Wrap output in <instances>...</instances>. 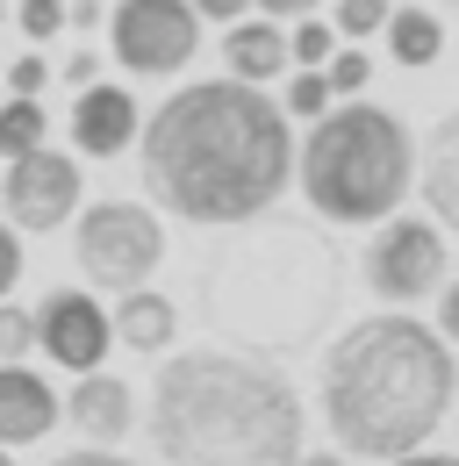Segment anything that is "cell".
Returning <instances> with one entry per match:
<instances>
[{"mask_svg": "<svg viewBox=\"0 0 459 466\" xmlns=\"http://www.w3.org/2000/svg\"><path fill=\"white\" fill-rule=\"evenodd\" d=\"M36 351L57 359L65 373H94L101 359L115 351V330H108V309L79 288H57L36 301Z\"/></svg>", "mask_w": 459, "mask_h": 466, "instance_id": "obj_10", "label": "cell"}, {"mask_svg": "<svg viewBox=\"0 0 459 466\" xmlns=\"http://www.w3.org/2000/svg\"><path fill=\"white\" fill-rule=\"evenodd\" d=\"M51 466H129V460L108 452V445H79V452H65V460H51Z\"/></svg>", "mask_w": 459, "mask_h": 466, "instance_id": "obj_32", "label": "cell"}, {"mask_svg": "<svg viewBox=\"0 0 459 466\" xmlns=\"http://www.w3.org/2000/svg\"><path fill=\"white\" fill-rule=\"evenodd\" d=\"M108 330H115V345H122V351H172V338H179V309H172L166 294H151V288H129L122 301H115Z\"/></svg>", "mask_w": 459, "mask_h": 466, "instance_id": "obj_16", "label": "cell"}, {"mask_svg": "<svg viewBox=\"0 0 459 466\" xmlns=\"http://www.w3.org/2000/svg\"><path fill=\"white\" fill-rule=\"evenodd\" d=\"M223 65H230V79H244V86L280 79V72H287V29L273 22V15H244V22H230V29H223Z\"/></svg>", "mask_w": 459, "mask_h": 466, "instance_id": "obj_15", "label": "cell"}, {"mask_svg": "<svg viewBox=\"0 0 459 466\" xmlns=\"http://www.w3.org/2000/svg\"><path fill=\"white\" fill-rule=\"evenodd\" d=\"M388 22V0H338V15H331V29H338L344 44H359V36H373Z\"/></svg>", "mask_w": 459, "mask_h": 466, "instance_id": "obj_24", "label": "cell"}, {"mask_svg": "<svg viewBox=\"0 0 459 466\" xmlns=\"http://www.w3.org/2000/svg\"><path fill=\"white\" fill-rule=\"evenodd\" d=\"M416 187H423V201H431V223H438V230H459V101L431 122L423 158H416Z\"/></svg>", "mask_w": 459, "mask_h": 466, "instance_id": "obj_14", "label": "cell"}, {"mask_svg": "<svg viewBox=\"0 0 459 466\" xmlns=\"http://www.w3.org/2000/svg\"><path fill=\"white\" fill-rule=\"evenodd\" d=\"M7 15L22 22V36H29V44H51L57 29H65V0H15Z\"/></svg>", "mask_w": 459, "mask_h": 466, "instance_id": "obj_23", "label": "cell"}, {"mask_svg": "<svg viewBox=\"0 0 459 466\" xmlns=\"http://www.w3.org/2000/svg\"><path fill=\"white\" fill-rule=\"evenodd\" d=\"M7 7H15V0H0V22H7Z\"/></svg>", "mask_w": 459, "mask_h": 466, "instance_id": "obj_35", "label": "cell"}, {"mask_svg": "<svg viewBox=\"0 0 459 466\" xmlns=\"http://www.w3.org/2000/svg\"><path fill=\"white\" fill-rule=\"evenodd\" d=\"M65 129H72V151H79V158H115V151H129V144H137L144 116H137L129 86L94 79V86H79V94H72V116H65Z\"/></svg>", "mask_w": 459, "mask_h": 466, "instance_id": "obj_11", "label": "cell"}, {"mask_svg": "<svg viewBox=\"0 0 459 466\" xmlns=\"http://www.w3.org/2000/svg\"><path fill=\"white\" fill-rule=\"evenodd\" d=\"M51 79H65L72 94H79V86H94V79H101V51H94V44H79L65 65H51Z\"/></svg>", "mask_w": 459, "mask_h": 466, "instance_id": "obj_26", "label": "cell"}, {"mask_svg": "<svg viewBox=\"0 0 459 466\" xmlns=\"http://www.w3.org/2000/svg\"><path fill=\"white\" fill-rule=\"evenodd\" d=\"M115 65L137 79H166L201 51V15L194 0H115L108 7Z\"/></svg>", "mask_w": 459, "mask_h": 466, "instance_id": "obj_7", "label": "cell"}, {"mask_svg": "<svg viewBox=\"0 0 459 466\" xmlns=\"http://www.w3.org/2000/svg\"><path fill=\"white\" fill-rule=\"evenodd\" d=\"M101 22H108V7H101V0H65V29H79V36H94Z\"/></svg>", "mask_w": 459, "mask_h": 466, "instance_id": "obj_28", "label": "cell"}, {"mask_svg": "<svg viewBox=\"0 0 459 466\" xmlns=\"http://www.w3.org/2000/svg\"><path fill=\"white\" fill-rule=\"evenodd\" d=\"M323 79H331V101H352V94H366V79H373V58L359 51V44H344L323 58Z\"/></svg>", "mask_w": 459, "mask_h": 466, "instance_id": "obj_20", "label": "cell"}, {"mask_svg": "<svg viewBox=\"0 0 459 466\" xmlns=\"http://www.w3.org/2000/svg\"><path fill=\"white\" fill-rule=\"evenodd\" d=\"M438 7H459V0H438Z\"/></svg>", "mask_w": 459, "mask_h": 466, "instance_id": "obj_37", "label": "cell"}, {"mask_svg": "<svg viewBox=\"0 0 459 466\" xmlns=\"http://www.w3.org/2000/svg\"><path fill=\"white\" fill-rule=\"evenodd\" d=\"M259 15H273V22H301V15H316L323 0H251Z\"/></svg>", "mask_w": 459, "mask_h": 466, "instance_id": "obj_31", "label": "cell"}, {"mask_svg": "<svg viewBox=\"0 0 459 466\" xmlns=\"http://www.w3.org/2000/svg\"><path fill=\"white\" fill-rule=\"evenodd\" d=\"M294 179L287 108L244 79H194L144 122V194L201 230H237L273 216Z\"/></svg>", "mask_w": 459, "mask_h": 466, "instance_id": "obj_1", "label": "cell"}, {"mask_svg": "<svg viewBox=\"0 0 459 466\" xmlns=\"http://www.w3.org/2000/svg\"><path fill=\"white\" fill-rule=\"evenodd\" d=\"M388 466H459L453 452H402V460H388Z\"/></svg>", "mask_w": 459, "mask_h": 466, "instance_id": "obj_33", "label": "cell"}, {"mask_svg": "<svg viewBox=\"0 0 459 466\" xmlns=\"http://www.w3.org/2000/svg\"><path fill=\"white\" fill-rule=\"evenodd\" d=\"M72 258H79V273L94 288H108V294L151 288V273L166 258V223L144 201H94L72 223Z\"/></svg>", "mask_w": 459, "mask_h": 466, "instance_id": "obj_6", "label": "cell"}, {"mask_svg": "<svg viewBox=\"0 0 459 466\" xmlns=\"http://www.w3.org/2000/svg\"><path fill=\"white\" fill-rule=\"evenodd\" d=\"M201 316L251 359L273 351H309L344 301V258L316 223H237V237H216L201 273Z\"/></svg>", "mask_w": 459, "mask_h": 466, "instance_id": "obj_2", "label": "cell"}, {"mask_svg": "<svg viewBox=\"0 0 459 466\" xmlns=\"http://www.w3.org/2000/svg\"><path fill=\"white\" fill-rule=\"evenodd\" d=\"M0 208H7V223H15V230H29V237L72 223V216H79V158H65V151H51V144H36V151L7 158Z\"/></svg>", "mask_w": 459, "mask_h": 466, "instance_id": "obj_9", "label": "cell"}, {"mask_svg": "<svg viewBox=\"0 0 459 466\" xmlns=\"http://www.w3.org/2000/svg\"><path fill=\"white\" fill-rule=\"evenodd\" d=\"M29 345H36V309H15V301H0V366H15Z\"/></svg>", "mask_w": 459, "mask_h": 466, "instance_id": "obj_22", "label": "cell"}, {"mask_svg": "<svg viewBox=\"0 0 459 466\" xmlns=\"http://www.w3.org/2000/svg\"><path fill=\"white\" fill-rule=\"evenodd\" d=\"M331 51H338V29H331V22L301 15V22L287 29V65H323Z\"/></svg>", "mask_w": 459, "mask_h": 466, "instance_id": "obj_21", "label": "cell"}, {"mask_svg": "<svg viewBox=\"0 0 459 466\" xmlns=\"http://www.w3.org/2000/svg\"><path fill=\"white\" fill-rule=\"evenodd\" d=\"M57 431V395L44 373H29L22 359L15 366H0V445L15 452V445H36V438H51Z\"/></svg>", "mask_w": 459, "mask_h": 466, "instance_id": "obj_13", "label": "cell"}, {"mask_svg": "<svg viewBox=\"0 0 459 466\" xmlns=\"http://www.w3.org/2000/svg\"><path fill=\"white\" fill-rule=\"evenodd\" d=\"M44 86H51V58H44L36 44H29L22 58L7 65V94H29V101H44Z\"/></svg>", "mask_w": 459, "mask_h": 466, "instance_id": "obj_25", "label": "cell"}, {"mask_svg": "<svg viewBox=\"0 0 459 466\" xmlns=\"http://www.w3.org/2000/svg\"><path fill=\"white\" fill-rule=\"evenodd\" d=\"M381 36H388V51H395V65H409V72H423V65H438V51H445V22L431 15V7H388V22H381Z\"/></svg>", "mask_w": 459, "mask_h": 466, "instance_id": "obj_17", "label": "cell"}, {"mask_svg": "<svg viewBox=\"0 0 459 466\" xmlns=\"http://www.w3.org/2000/svg\"><path fill=\"white\" fill-rule=\"evenodd\" d=\"M316 395H323L331 438L352 460H402V452H423L431 431L453 416L459 373L431 323L388 309V316H359L323 351Z\"/></svg>", "mask_w": 459, "mask_h": 466, "instance_id": "obj_3", "label": "cell"}, {"mask_svg": "<svg viewBox=\"0 0 459 466\" xmlns=\"http://www.w3.org/2000/svg\"><path fill=\"white\" fill-rule=\"evenodd\" d=\"M359 273H366V288L381 294V301L409 309V301L445 288V230H438L431 216H388L381 237L366 244Z\"/></svg>", "mask_w": 459, "mask_h": 466, "instance_id": "obj_8", "label": "cell"}, {"mask_svg": "<svg viewBox=\"0 0 459 466\" xmlns=\"http://www.w3.org/2000/svg\"><path fill=\"white\" fill-rule=\"evenodd\" d=\"M15 280H22V237H15V223H0V301L15 294Z\"/></svg>", "mask_w": 459, "mask_h": 466, "instance_id": "obj_27", "label": "cell"}, {"mask_svg": "<svg viewBox=\"0 0 459 466\" xmlns=\"http://www.w3.org/2000/svg\"><path fill=\"white\" fill-rule=\"evenodd\" d=\"M44 137H51L44 101H29V94H7V101H0V158H22V151H36Z\"/></svg>", "mask_w": 459, "mask_h": 466, "instance_id": "obj_18", "label": "cell"}, {"mask_svg": "<svg viewBox=\"0 0 459 466\" xmlns=\"http://www.w3.org/2000/svg\"><path fill=\"white\" fill-rule=\"evenodd\" d=\"M294 122H316L323 108H331V79H323V65H301L294 79H287V101H280Z\"/></svg>", "mask_w": 459, "mask_h": 466, "instance_id": "obj_19", "label": "cell"}, {"mask_svg": "<svg viewBox=\"0 0 459 466\" xmlns=\"http://www.w3.org/2000/svg\"><path fill=\"white\" fill-rule=\"evenodd\" d=\"M0 466H15V460H7V445H0Z\"/></svg>", "mask_w": 459, "mask_h": 466, "instance_id": "obj_36", "label": "cell"}, {"mask_svg": "<svg viewBox=\"0 0 459 466\" xmlns=\"http://www.w3.org/2000/svg\"><path fill=\"white\" fill-rule=\"evenodd\" d=\"M287 466H344V452H294Z\"/></svg>", "mask_w": 459, "mask_h": 466, "instance_id": "obj_34", "label": "cell"}, {"mask_svg": "<svg viewBox=\"0 0 459 466\" xmlns=\"http://www.w3.org/2000/svg\"><path fill=\"white\" fill-rule=\"evenodd\" d=\"M194 15H201V22H244V15H251V0H194Z\"/></svg>", "mask_w": 459, "mask_h": 466, "instance_id": "obj_30", "label": "cell"}, {"mask_svg": "<svg viewBox=\"0 0 459 466\" xmlns=\"http://www.w3.org/2000/svg\"><path fill=\"white\" fill-rule=\"evenodd\" d=\"M294 187L323 223H388L416 187V144L395 108L352 94L316 116L309 144L294 151Z\"/></svg>", "mask_w": 459, "mask_h": 466, "instance_id": "obj_5", "label": "cell"}, {"mask_svg": "<svg viewBox=\"0 0 459 466\" xmlns=\"http://www.w3.org/2000/svg\"><path fill=\"white\" fill-rule=\"evenodd\" d=\"M144 423L166 466H287L309 416L294 380L251 351H172Z\"/></svg>", "mask_w": 459, "mask_h": 466, "instance_id": "obj_4", "label": "cell"}, {"mask_svg": "<svg viewBox=\"0 0 459 466\" xmlns=\"http://www.w3.org/2000/svg\"><path fill=\"white\" fill-rule=\"evenodd\" d=\"M438 338H445V345H459V280H445V288H438Z\"/></svg>", "mask_w": 459, "mask_h": 466, "instance_id": "obj_29", "label": "cell"}, {"mask_svg": "<svg viewBox=\"0 0 459 466\" xmlns=\"http://www.w3.org/2000/svg\"><path fill=\"white\" fill-rule=\"evenodd\" d=\"M57 416L79 431V445H122L129 431H137V395H129V380H115V373H79L72 380V395L57 402Z\"/></svg>", "mask_w": 459, "mask_h": 466, "instance_id": "obj_12", "label": "cell"}]
</instances>
